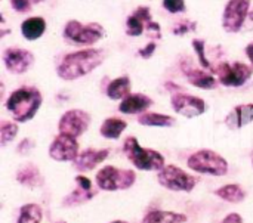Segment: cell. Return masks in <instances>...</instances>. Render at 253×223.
<instances>
[{
  "label": "cell",
  "instance_id": "cell-1",
  "mask_svg": "<svg viewBox=\"0 0 253 223\" xmlns=\"http://www.w3.org/2000/svg\"><path fill=\"white\" fill-rule=\"evenodd\" d=\"M105 59L102 49H84L65 55L56 67V74L67 81L77 80L95 68H98Z\"/></svg>",
  "mask_w": 253,
  "mask_h": 223
},
{
  "label": "cell",
  "instance_id": "cell-2",
  "mask_svg": "<svg viewBox=\"0 0 253 223\" xmlns=\"http://www.w3.org/2000/svg\"><path fill=\"white\" fill-rule=\"evenodd\" d=\"M42 93L36 87L24 86L16 90H13L7 101L6 108L12 114L13 120L18 123L30 121L39 111L42 105Z\"/></svg>",
  "mask_w": 253,
  "mask_h": 223
},
{
  "label": "cell",
  "instance_id": "cell-3",
  "mask_svg": "<svg viewBox=\"0 0 253 223\" xmlns=\"http://www.w3.org/2000/svg\"><path fill=\"white\" fill-rule=\"evenodd\" d=\"M123 151L129 161L133 163V166L139 170L151 172V170H163L165 169V158L160 152L148 148H142L136 138L130 136L125 141Z\"/></svg>",
  "mask_w": 253,
  "mask_h": 223
},
{
  "label": "cell",
  "instance_id": "cell-4",
  "mask_svg": "<svg viewBox=\"0 0 253 223\" xmlns=\"http://www.w3.org/2000/svg\"><path fill=\"white\" fill-rule=\"evenodd\" d=\"M62 36L65 40H68L71 43L90 46V44L99 41L105 36V31H104V27L98 22L82 24V22L73 19L65 24Z\"/></svg>",
  "mask_w": 253,
  "mask_h": 223
},
{
  "label": "cell",
  "instance_id": "cell-5",
  "mask_svg": "<svg viewBox=\"0 0 253 223\" xmlns=\"http://www.w3.org/2000/svg\"><path fill=\"white\" fill-rule=\"evenodd\" d=\"M188 167L197 173L212 175V176H224L228 173V163L219 154L211 149H202L190 155L187 161Z\"/></svg>",
  "mask_w": 253,
  "mask_h": 223
},
{
  "label": "cell",
  "instance_id": "cell-6",
  "mask_svg": "<svg viewBox=\"0 0 253 223\" xmlns=\"http://www.w3.org/2000/svg\"><path fill=\"white\" fill-rule=\"evenodd\" d=\"M136 181L133 170L116 169L114 166H107L96 173V185L104 191H119L130 188Z\"/></svg>",
  "mask_w": 253,
  "mask_h": 223
},
{
  "label": "cell",
  "instance_id": "cell-7",
  "mask_svg": "<svg viewBox=\"0 0 253 223\" xmlns=\"http://www.w3.org/2000/svg\"><path fill=\"white\" fill-rule=\"evenodd\" d=\"M213 73L218 74L221 84L240 87L252 77L253 68L243 62H221L213 68Z\"/></svg>",
  "mask_w": 253,
  "mask_h": 223
},
{
  "label": "cell",
  "instance_id": "cell-8",
  "mask_svg": "<svg viewBox=\"0 0 253 223\" xmlns=\"http://www.w3.org/2000/svg\"><path fill=\"white\" fill-rule=\"evenodd\" d=\"M251 0H228L222 13V28L227 33H239L249 16Z\"/></svg>",
  "mask_w": 253,
  "mask_h": 223
},
{
  "label": "cell",
  "instance_id": "cell-9",
  "mask_svg": "<svg viewBox=\"0 0 253 223\" xmlns=\"http://www.w3.org/2000/svg\"><path fill=\"white\" fill-rule=\"evenodd\" d=\"M159 184L170 191H182V192H190L194 189L197 179L188 173H185L182 169L176 166H166L163 170H160L159 176Z\"/></svg>",
  "mask_w": 253,
  "mask_h": 223
},
{
  "label": "cell",
  "instance_id": "cell-10",
  "mask_svg": "<svg viewBox=\"0 0 253 223\" xmlns=\"http://www.w3.org/2000/svg\"><path fill=\"white\" fill-rule=\"evenodd\" d=\"M90 124V115L86 111L82 110H70L67 111L59 123H58V130L61 135H68L71 138H79L83 135Z\"/></svg>",
  "mask_w": 253,
  "mask_h": 223
},
{
  "label": "cell",
  "instance_id": "cell-11",
  "mask_svg": "<svg viewBox=\"0 0 253 223\" xmlns=\"http://www.w3.org/2000/svg\"><path fill=\"white\" fill-rule=\"evenodd\" d=\"M3 62L9 73L22 74L30 70L34 62V55L21 47H7L3 52Z\"/></svg>",
  "mask_w": 253,
  "mask_h": 223
},
{
  "label": "cell",
  "instance_id": "cell-12",
  "mask_svg": "<svg viewBox=\"0 0 253 223\" xmlns=\"http://www.w3.org/2000/svg\"><path fill=\"white\" fill-rule=\"evenodd\" d=\"M172 107L176 112L187 118L199 117L206 111V104L202 98L187 93H173Z\"/></svg>",
  "mask_w": 253,
  "mask_h": 223
},
{
  "label": "cell",
  "instance_id": "cell-13",
  "mask_svg": "<svg viewBox=\"0 0 253 223\" xmlns=\"http://www.w3.org/2000/svg\"><path fill=\"white\" fill-rule=\"evenodd\" d=\"M49 155L55 161H74L79 157V144L76 138L58 135L49 148Z\"/></svg>",
  "mask_w": 253,
  "mask_h": 223
},
{
  "label": "cell",
  "instance_id": "cell-14",
  "mask_svg": "<svg viewBox=\"0 0 253 223\" xmlns=\"http://www.w3.org/2000/svg\"><path fill=\"white\" fill-rule=\"evenodd\" d=\"M108 154H110L108 149H90L89 148L80 152L79 157L73 163L79 172H89L95 169L99 163H102L108 157Z\"/></svg>",
  "mask_w": 253,
  "mask_h": 223
},
{
  "label": "cell",
  "instance_id": "cell-15",
  "mask_svg": "<svg viewBox=\"0 0 253 223\" xmlns=\"http://www.w3.org/2000/svg\"><path fill=\"white\" fill-rule=\"evenodd\" d=\"M151 105L153 99L150 96L142 93H132L120 102L119 111L123 114H144Z\"/></svg>",
  "mask_w": 253,
  "mask_h": 223
},
{
  "label": "cell",
  "instance_id": "cell-16",
  "mask_svg": "<svg viewBox=\"0 0 253 223\" xmlns=\"http://www.w3.org/2000/svg\"><path fill=\"white\" fill-rule=\"evenodd\" d=\"M253 121V104H243L236 107L225 118V124L231 130L242 129Z\"/></svg>",
  "mask_w": 253,
  "mask_h": 223
},
{
  "label": "cell",
  "instance_id": "cell-17",
  "mask_svg": "<svg viewBox=\"0 0 253 223\" xmlns=\"http://www.w3.org/2000/svg\"><path fill=\"white\" fill-rule=\"evenodd\" d=\"M44 30H46V21L42 16L28 18L21 24V34L28 41L40 38L43 36Z\"/></svg>",
  "mask_w": 253,
  "mask_h": 223
},
{
  "label": "cell",
  "instance_id": "cell-18",
  "mask_svg": "<svg viewBox=\"0 0 253 223\" xmlns=\"http://www.w3.org/2000/svg\"><path fill=\"white\" fill-rule=\"evenodd\" d=\"M130 87H132L130 78L127 75H122L110 81V84L107 86V96L114 101L125 99L126 96L130 95Z\"/></svg>",
  "mask_w": 253,
  "mask_h": 223
},
{
  "label": "cell",
  "instance_id": "cell-19",
  "mask_svg": "<svg viewBox=\"0 0 253 223\" xmlns=\"http://www.w3.org/2000/svg\"><path fill=\"white\" fill-rule=\"evenodd\" d=\"M16 181L21 184V185H25V186H30V188H36V186H40L43 184V179L40 176V172L39 169L31 164V163H27L24 164L18 173H16Z\"/></svg>",
  "mask_w": 253,
  "mask_h": 223
},
{
  "label": "cell",
  "instance_id": "cell-20",
  "mask_svg": "<svg viewBox=\"0 0 253 223\" xmlns=\"http://www.w3.org/2000/svg\"><path fill=\"white\" fill-rule=\"evenodd\" d=\"M184 71H185V74H187L188 81H190L193 86L199 87V89L211 90V89H215L216 84H218V81L215 80L213 75H211V74H208V73H203V71H200V70H196V68L187 70V68H184Z\"/></svg>",
  "mask_w": 253,
  "mask_h": 223
},
{
  "label": "cell",
  "instance_id": "cell-21",
  "mask_svg": "<svg viewBox=\"0 0 253 223\" xmlns=\"http://www.w3.org/2000/svg\"><path fill=\"white\" fill-rule=\"evenodd\" d=\"M138 123L142 126H151V127H170L176 123V120L170 115H165L159 112H144L139 115Z\"/></svg>",
  "mask_w": 253,
  "mask_h": 223
},
{
  "label": "cell",
  "instance_id": "cell-22",
  "mask_svg": "<svg viewBox=\"0 0 253 223\" xmlns=\"http://www.w3.org/2000/svg\"><path fill=\"white\" fill-rule=\"evenodd\" d=\"M126 126H127V124H126L125 120L111 117V118H107V120L102 123L99 132H101V135H102L104 138H107V139H119L120 135L125 132Z\"/></svg>",
  "mask_w": 253,
  "mask_h": 223
},
{
  "label": "cell",
  "instance_id": "cell-23",
  "mask_svg": "<svg viewBox=\"0 0 253 223\" xmlns=\"http://www.w3.org/2000/svg\"><path fill=\"white\" fill-rule=\"evenodd\" d=\"M187 216L181 213H173V212H151L148 213L142 223H185Z\"/></svg>",
  "mask_w": 253,
  "mask_h": 223
},
{
  "label": "cell",
  "instance_id": "cell-24",
  "mask_svg": "<svg viewBox=\"0 0 253 223\" xmlns=\"http://www.w3.org/2000/svg\"><path fill=\"white\" fill-rule=\"evenodd\" d=\"M95 195H96V191H93V189H86V188H83V186L77 185L76 191H73L70 195H67V197L64 198L62 204H64L65 207L79 206V204H82V203L89 201V200H90V198H93Z\"/></svg>",
  "mask_w": 253,
  "mask_h": 223
},
{
  "label": "cell",
  "instance_id": "cell-25",
  "mask_svg": "<svg viewBox=\"0 0 253 223\" xmlns=\"http://www.w3.org/2000/svg\"><path fill=\"white\" fill-rule=\"evenodd\" d=\"M215 194H216L219 198H222V200H225V201H228V203H242V201L245 200V197H246L243 188H242L240 185H236V184H233V185H225V186L216 189Z\"/></svg>",
  "mask_w": 253,
  "mask_h": 223
},
{
  "label": "cell",
  "instance_id": "cell-26",
  "mask_svg": "<svg viewBox=\"0 0 253 223\" xmlns=\"http://www.w3.org/2000/svg\"><path fill=\"white\" fill-rule=\"evenodd\" d=\"M42 216V209L37 204H25L19 210L18 223H40Z\"/></svg>",
  "mask_w": 253,
  "mask_h": 223
},
{
  "label": "cell",
  "instance_id": "cell-27",
  "mask_svg": "<svg viewBox=\"0 0 253 223\" xmlns=\"http://www.w3.org/2000/svg\"><path fill=\"white\" fill-rule=\"evenodd\" d=\"M147 22L141 19L136 13H132L126 19V34L130 37H138L145 31Z\"/></svg>",
  "mask_w": 253,
  "mask_h": 223
},
{
  "label": "cell",
  "instance_id": "cell-28",
  "mask_svg": "<svg viewBox=\"0 0 253 223\" xmlns=\"http://www.w3.org/2000/svg\"><path fill=\"white\" fill-rule=\"evenodd\" d=\"M18 133V126L10 121H1L0 123V145L6 147L10 141L15 139Z\"/></svg>",
  "mask_w": 253,
  "mask_h": 223
},
{
  "label": "cell",
  "instance_id": "cell-29",
  "mask_svg": "<svg viewBox=\"0 0 253 223\" xmlns=\"http://www.w3.org/2000/svg\"><path fill=\"white\" fill-rule=\"evenodd\" d=\"M205 44H206V43H205V40H199V38L193 40V47H194V50H196V53H197V56H199V61H200L202 67H203V68H206V70H213V67L211 65L209 59L206 58Z\"/></svg>",
  "mask_w": 253,
  "mask_h": 223
},
{
  "label": "cell",
  "instance_id": "cell-30",
  "mask_svg": "<svg viewBox=\"0 0 253 223\" xmlns=\"http://www.w3.org/2000/svg\"><path fill=\"white\" fill-rule=\"evenodd\" d=\"M163 7L170 13L185 12V0H163Z\"/></svg>",
  "mask_w": 253,
  "mask_h": 223
},
{
  "label": "cell",
  "instance_id": "cell-31",
  "mask_svg": "<svg viewBox=\"0 0 253 223\" xmlns=\"http://www.w3.org/2000/svg\"><path fill=\"white\" fill-rule=\"evenodd\" d=\"M196 27H197V24H196V22L188 21V19H184V21L178 22V24L173 27L172 33H173V34L181 36V34H185V33H188V31H194V30H196Z\"/></svg>",
  "mask_w": 253,
  "mask_h": 223
},
{
  "label": "cell",
  "instance_id": "cell-32",
  "mask_svg": "<svg viewBox=\"0 0 253 223\" xmlns=\"http://www.w3.org/2000/svg\"><path fill=\"white\" fill-rule=\"evenodd\" d=\"M31 0H10V6L18 13H28L31 10Z\"/></svg>",
  "mask_w": 253,
  "mask_h": 223
},
{
  "label": "cell",
  "instance_id": "cell-33",
  "mask_svg": "<svg viewBox=\"0 0 253 223\" xmlns=\"http://www.w3.org/2000/svg\"><path fill=\"white\" fill-rule=\"evenodd\" d=\"M145 30L148 31V34L151 36V37H154V38H160L162 37V34H160V25H159V22H148L147 24V27H145Z\"/></svg>",
  "mask_w": 253,
  "mask_h": 223
},
{
  "label": "cell",
  "instance_id": "cell-34",
  "mask_svg": "<svg viewBox=\"0 0 253 223\" xmlns=\"http://www.w3.org/2000/svg\"><path fill=\"white\" fill-rule=\"evenodd\" d=\"M156 47H157V44H156L154 41H150L144 49H139V56H142V58H145V59L151 58V56L154 55Z\"/></svg>",
  "mask_w": 253,
  "mask_h": 223
},
{
  "label": "cell",
  "instance_id": "cell-35",
  "mask_svg": "<svg viewBox=\"0 0 253 223\" xmlns=\"http://www.w3.org/2000/svg\"><path fill=\"white\" fill-rule=\"evenodd\" d=\"M221 223H243V219H242V216L239 213H231Z\"/></svg>",
  "mask_w": 253,
  "mask_h": 223
},
{
  "label": "cell",
  "instance_id": "cell-36",
  "mask_svg": "<svg viewBox=\"0 0 253 223\" xmlns=\"http://www.w3.org/2000/svg\"><path fill=\"white\" fill-rule=\"evenodd\" d=\"M28 145H31V141H30V139L22 141V142L19 144V147H18V151H19L21 154H27V151L33 148V147H28Z\"/></svg>",
  "mask_w": 253,
  "mask_h": 223
},
{
  "label": "cell",
  "instance_id": "cell-37",
  "mask_svg": "<svg viewBox=\"0 0 253 223\" xmlns=\"http://www.w3.org/2000/svg\"><path fill=\"white\" fill-rule=\"evenodd\" d=\"M245 52H246V56L249 58V61L252 62V65H253V43H249V44L246 46Z\"/></svg>",
  "mask_w": 253,
  "mask_h": 223
},
{
  "label": "cell",
  "instance_id": "cell-38",
  "mask_svg": "<svg viewBox=\"0 0 253 223\" xmlns=\"http://www.w3.org/2000/svg\"><path fill=\"white\" fill-rule=\"evenodd\" d=\"M248 19H249V22L253 25V7L251 9V12H249V16H248Z\"/></svg>",
  "mask_w": 253,
  "mask_h": 223
},
{
  "label": "cell",
  "instance_id": "cell-39",
  "mask_svg": "<svg viewBox=\"0 0 253 223\" xmlns=\"http://www.w3.org/2000/svg\"><path fill=\"white\" fill-rule=\"evenodd\" d=\"M42 1H44V0H31V3H34V4H37V3H42Z\"/></svg>",
  "mask_w": 253,
  "mask_h": 223
},
{
  "label": "cell",
  "instance_id": "cell-40",
  "mask_svg": "<svg viewBox=\"0 0 253 223\" xmlns=\"http://www.w3.org/2000/svg\"><path fill=\"white\" fill-rule=\"evenodd\" d=\"M111 223H127V222H123V221H116V222H111Z\"/></svg>",
  "mask_w": 253,
  "mask_h": 223
}]
</instances>
